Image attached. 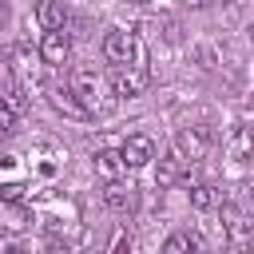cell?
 <instances>
[{
	"instance_id": "obj_9",
	"label": "cell",
	"mask_w": 254,
	"mask_h": 254,
	"mask_svg": "<svg viewBox=\"0 0 254 254\" xmlns=\"http://www.w3.org/2000/svg\"><path fill=\"white\" fill-rule=\"evenodd\" d=\"M163 254H206V242L198 230H175L163 242Z\"/></svg>"
},
{
	"instance_id": "obj_1",
	"label": "cell",
	"mask_w": 254,
	"mask_h": 254,
	"mask_svg": "<svg viewBox=\"0 0 254 254\" xmlns=\"http://www.w3.org/2000/svg\"><path fill=\"white\" fill-rule=\"evenodd\" d=\"M67 87L75 91V99L83 103V111H87V119H107L115 107H119V95H115V87H107V79L95 71V67H75L71 71V79H67Z\"/></svg>"
},
{
	"instance_id": "obj_21",
	"label": "cell",
	"mask_w": 254,
	"mask_h": 254,
	"mask_svg": "<svg viewBox=\"0 0 254 254\" xmlns=\"http://www.w3.org/2000/svg\"><path fill=\"white\" fill-rule=\"evenodd\" d=\"M250 44H254V24H250Z\"/></svg>"
},
{
	"instance_id": "obj_15",
	"label": "cell",
	"mask_w": 254,
	"mask_h": 254,
	"mask_svg": "<svg viewBox=\"0 0 254 254\" xmlns=\"http://www.w3.org/2000/svg\"><path fill=\"white\" fill-rule=\"evenodd\" d=\"M16 115H20V111H16V107H12L8 99H0V139L16 131Z\"/></svg>"
},
{
	"instance_id": "obj_14",
	"label": "cell",
	"mask_w": 254,
	"mask_h": 254,
	"mask_svg": "<svg viewBox=\"0 0 254 254\" xmlns=\"http://www.w3.org/2000/svg\"><path fill=\"white\" fill-rule=\"evenodd\" d=\"M179 175H183L179 159H159V167H155V183H159V187H175Z\"/></svg>"
},
{
	"instance_id": "obj_2",
	"label": "cell",
	"mask_w": 254,
	"mask_h": 254,
	"mask_svg": "<svg viewBox=\"0 0 254 254\" xmlns=\"http://www.w3.org/2000/svg\"><path fill=\"white\" fill-rule=\"evenodd\" d=\"M218 210H222V226H226V242H230V250L250 254V250H254V218H250L234 198L218 202Z\"/></svg>"
},
{
	"instance_id": "obj_20",
	"label": "cell",
	"mask_w": 254,
	"mask_h": 254,
	"mask_svg": "<svg viewBox=\"0 0 254 254\" xmlns=\"http://www.w3.org/2000/svg\"><path fill=\"white\" fill-rule=\"evenodd\" d=\"M0 254H24V250H20V246H4Z\"/></svg>"
},
{
	"instance_id": "obj_3",
	"label": "cell",
	"mask_w": 254,
	"mask_h": 254,
	"mask_svg": "<svg viewBox=\"0 0 254 254\" xmlns=\"http://www.w3.org/2000/svg\"><path fill=\"white\" fill-rule=\"evenodd\" d=\"M103 56H107L115 67H123V64H143V44H139L135 32L115 28V32H107V40H103Z\"/></svg>"
},
{
	"instance_id": "obj_18",
	"label": "cell",
	"mask_w": 254,
	"mask_h": 254,
	"mask_svg": "<svg viewBox=\"0 0 254 254\" xmlns=\"http://www.w3.org/2000/svg\"><path fill=\"white\" fill-rule=\"evenodd\" d=\"M44 254H67V242H60V238H52V242L44 246Z\"/></svg>"
},
{
	"instance_id": "obj_7",
	"label": "cell",
	"mask_w": 254,
	"mask_h": 254,
	"mask_svg": "<svg viewBox=\"0 0 254 254\" xmlns=\"http://www.w3.org/2000/svg\"><path fill=\"white\" fill-rule=\"evenodd\" d=\"M95 175H99L103 183H111V179H123V175H127V159H123V151H115V147H103V151H95Z\"/></svg>"
},
{
	"instance_id": "obj_6",
	"label": "cell",
	"mask_w": 254,
	"mask_h": 254,
	"mask_svg": "<svg viewBox=\"0 0 254 254\" xmlns=\"http://www.w3.org/2000/svg\"><path fill=\"white\" fill-rule=\"evenodd\" d=\"M67 56H71L67 32H64V28H60V32H44V40H40V60H44V67H60V64H67Z\"/></svg>"
},
{
	"instance_id": "obj_23",
	"label": "cell",
	"mask_w": 254,
	"mask_h": 254,
	"mask_svg": "<svg viewBox=\"0 0 254 254\" xmlns=\"http://www.w3.org/2000/svg\"><path fill=\"white\" fill-rule=\"evenodd\" d=\"M218 4H234V0H218Z\"/></svg>"
},
{
	"instance_id": "obj_13",
	"label": "cell",
	"mask_w": 254,
	"mask_h": 254,
	"mask_svg": "<svg viewBox=\"0 0 254 254\" xmlns=\"http://www.w3.org/2000/svg\"><path fill=\"white\" fill-rule=\"evenodd\" d=\"M222 202V194L210 187V183H198V187H190V206L194 210H214Z\"/></svg>"
},
{
	"instance_id": "obj_4",
	"label": "cell",
	"mask_w": 254,
	"mask_h": 254,
	"mask_svg": "<svg viewBox=\"0 0 254 254\" xmlns=\"http://www.w3.org/2000/svg\"><path fill=\"white\" fill-rule=\"evenodd\" d=\"M147 83H151L147 64H123V67L111 71V87H115V95H127V99H131V95H143Z\"/></svg>"
},
{
	"instance_id": "obj_5",
	"label": "cell",
	"mask_w": 254,
	"mask_h": 254,
	"mask_svg": "<svg viewBox=\"0 0 254 254\" xmlns=\"http://www.w3.org/2000/svg\"><path fill=\"white\" fill-rule=\"evenodd\" d=\"M175 147H179V159L198 163V159L206 155V147H210V131H206V127H183V131L175 135Z\"/></svg>"
},
{
	"instance_id": "obj_8",
	"label": "cell",
	"mask_w": 254,
	"mask_h": 254,
	"mask_svg": "<svg viewBox=\"0 0 254 254\" xmlns=\"http://www.w3.org/2000/svg\"><path fill=\"white\" fill-rule=\"evenodd\" d=\"M119 151H123L127 167H147V163L155 159V139H151V135H131Z\"/></svg>"
},
{
	"instance_id": "obj_12",
	"label": "cell",
	"mask_w": 254,
	"mask_h": 254,
	"mask_svg": "<svg viewBox=\"0 0 254 254\" xmlns=\"http://www.w3.org/2000/svg\"><path fill=\"white\" fill-rule=\"evenodd\" d=\"M52 107L64 111V115H71V119H87V111H83V103L75 99L71 87H52Z\"/></svg>"
},
{
	"instance_id": "obj_10",
	"label": "cell",
	"mask_w": 254,
	"mask_h": 254,
	"mask_svg": "<svg viewBox=\"0 0 254 254\" xmlns=\"http://www.w3.org/2000/svg\"><path fill=\"white\" fill-rule=\"evenodd\" d=\"M103 202H107L111 210H119V214H123V210H131V206H135V187H131V183H123V179H111V183L103 187Z\"/></svg>"
},
{
	"instance_id": "obj_17",
	"label": "cell",
	"mask_w": 254,
	"mask_h": 254,
	"mask_svg": "<svg viewBox=\"0 0 254 254\" xmlns=\"http://www.w3.org/2000/svg\"><path fill=\"white\" fill-rule=\"evenodd\" d=\"M24 194H28L24 183H4V187H0V198H4V202H24Z\"/></svg>"
},
{
	"instance_id": "obj_11",
	"label": "cell",
	"mask_w": 254,
	"mask_h": 254,
	"mask_svg": "<svg viewBox=\"0 0 254 254\" xmlns=\"http://www.w3.org/2000/svg\"><path fill=\"white\" fill-rule=\"evenodd\" d=\"M36 20H40L44 32H60V28L67 24V8H64V0H40V4H36Z\"/></svg>"
},
{
	"instance_id": "obj_19",
	"label": "cell",
	"mask_w": 254,
	"mask_h": 254,
	"mask_svg": "<svg viewBox=\"0 0 254 254\" xmlns=\"http://www.w3.org/2000/svg\"><path fill=\"white\" fill-rule=\"evenodd\" d=\"M111 254H131V238H127V234H119V238H115V250H111Z\"/></svg>"
},
{
	"instance_id": "obj_22",
	"label": "cell",
	"mask_w": 254,
	"mask_h": 254,
	"mask_svg": "<svg viewBox=\"0 0 254 254\" xmlns=\"http://www.w3.org/2000/svg\"><path fill=\"white\" fill-rule=\"evenodd\" d=\"M127 4H147V0H127Z\"/></svg>"
},
{
	"instance_id": "obj_16",
	"label": "cell",
	"mask_w": 254,
	"mask_h": 254,
	"mask_svg": "<svg viewBox=\"0 0 254 254\" xmlns=\"http://www.w3.org/2000/svg\"><path fill=\"white\" fill-rule=\"evenodd\" d=\"M234 202H238V206H242V210L254 218V179H246V183L238 187V198H234Z\"/></svg>"
}]
</instances>
